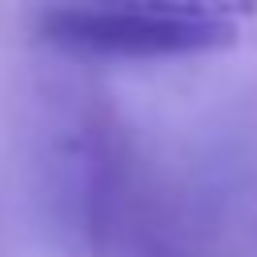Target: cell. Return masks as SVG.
I'll use <instances>...</instances> for the list:
<instances>
[{"mask_svg": "<svg viewBox=\"0 0 257 257\" xmlns=\"http://www.w3.org/2000/svg\"><path fill=\"white\" fill-rule=\"evenodd\" d=\"M44 32L76 52L189 56L209 48L221 24L197 8H169L153 0H100V4H72L48 12Z\"/></svg>", "mask_w": 257, "mask_h": 257, "instance_id": "1", "label": "cell"}]
</instances>
